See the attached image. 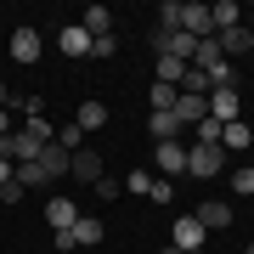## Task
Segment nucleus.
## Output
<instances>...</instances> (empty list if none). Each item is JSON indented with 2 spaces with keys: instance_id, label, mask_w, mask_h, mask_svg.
<instances>
[{
  "instance_id": "1",
  "label": "nucleus",
  "mask_w": 254,
  "mask_h": 254,
  "mask_svg": "<svg viewBox=\"0 0 254 254\" xmlns=\"http://www.w3.org/2000/svg\"><path fill=\"white\" fill-rule=\"evenodd\" d=\"M153 51L158 57H175V63H192V57H198V40L181 34V28H153Z\"/></svg>"
},
{
  "instance_id": "2",
  "label": "nucleus",
  "mask_w": 254,
  "mask_h": 254,
  "mask_svg": "<svg viewBox=\"0 0 254 254\" xmlns=\"http://www.w3.org/2000/svg\"><path fill=\"white\" fill-rule=\"evenodd\" d=\"M102 237H108V226H102L96 215H79L73 232H57V249H96Z\"/></svg>"
},
{
  "instance_id": "3",
  "label": "nucleus",
  "mask_w": 254,
  "mask_h": 254,
  "mask_svg": "<svg viewBox=\"0 0 254 254\" xmlns=\"http://www.w3.org/2000/svg\"><path fill=\"white\" fill-rule=\"evenodd\" d=\"M220 170H226V153L220 147H187V175L192 181H215Z\"/></svg>"
},
{
  "instance_id": "4",
  "label": "nucleus",
  "mask_w": 254,
  "mask_h": 254,
  "mask_svg": "<svg viewBox=\"0 0 254 254\" xmlns=\"http://www.w3.org/2000/svg\"><path fill=\"white\" fill-rule=\"evenodd\" d=\"M51 141H40V136H28V130H11V136H0V158H11V164H28V158H40Z\"/></svg>"
},
{
  "instance_id": "5",
  "label": "nucleus",
  "mask_w": 254,
  "mask_h": 254,
  "mask_svg": "<svg viewBox=\"0 0 254 254\" xmlns=\"http://www.w3.org/2000/svg\"><path fill=\"white\" fill-rule=\"evenodd\" d=\"M153 170L164 175V181L187 175V147H181V141H153Z\"/></svg>"
},
{
  "instance_id": "6",
  "label": "nucleus",
  "mask_w": 254,
  "mask_h": 254,
  "mask_svg": "<svg viewBox=\"0 0 254 254\" xmlns=\"http://www.w3.org/2000/svg\"><path fill=\"white\" fill-rule=\"evenodd\" d=\"M40 57H46V40H40V28H11V63L34 68Z\"/></svg>"
},
{
  "instance_id": "7",
  "label": "nucleus",
  "mask_w": 254,
  "mask_h": 254,
  "mask_svg": "<svg viewBox=\"0 0 254 254\" xmlns=\"http://www.w3.org/2000/svg\"><path fill=\"white\" fill-rule=\"evenodd\" d=\"M209 119H215V125H237V119H243V91H226V85L209 91Z\"/></svg>"
},
{
  "instance_id": "8",
  "label": "nucleus",
  "mask_w": 254,
  "mask_h": 254,
  "mask_svg": "<svg viewBox=\"0 0 254 254\" xmlns=\"http://www.w3.org/2000/svg\"><path fill=\"white\" fill-rule=\"evenodd\" d=\"M181 34H192V40H209V34H215V17H209L203 0H181Z\"/></svg>"
},
{
  "instance_id": "9",
  "label": "nucleus",
  "mask_w": 254,
  "mask_h": 254,
  "mask_svg": "<svg viewBox=\"0 0 254 254\" xmlns=\"http://www.w3.org/2000/svg\"><path fill=\"white\" fill-rule=\"evenodd\" d=\"M192 220H198L203 232H226V226H232V203H226V198H203L198 209H192Z\"/></svg>"
},
{
  "instance_id": "10",
  "label": "nucleus",
  "mask_w": 254,
  "mask_h": 254,
  "mask_svg": "<svg viewBox=\"0 0 254 254\" xmlns=\"http://www.w3.org/2000/svg\"><path fill=\"white\" fill-rule=\"evenodd\" d=\"M254 153V125L249 119H237V125H220V153Z\"/></svg>"
},
{
  "instance_id": "11",
  "label": "nucleus",
  "mask_w": 254,
  "mask_h": 254,
  "mask_svg": "<svg viewBox=\"0 0 254 254\" xmlns=\"http://www.w3.org/2000/svg\"><path fill=\"white\" fill-rule=\"evenodd\" d=\"M68 175H79L85 187H96L102 175H108V164H102V153H85V147H79V153H73V164H68Z\"/></svg>"
},
{
  "instance_id": "12",
  "label": "nucleus",
  "mask_w": 254,
  "mask_h": 254,
  "mask_svg": "<svg viewBox=\"0 0 254 254\" xmlns=\"http://www.w3.org/2000/svg\"><path fill=\"white\" fill-rule=\"evenodd\" d=\"M46 220H51V232H73L79 203H73V198H46Z\"/></svg>"
},
{
  "instance_id": "13",
  "label": "nucleus",
  "mask_w": 254,
  "mask_h": 254,
  "mask_svg": "<svg viewBox=\"0 0 254 254\" xmlns=\"http://www.w3.org/2000/svg\"><path fill=\"white\" fill-rule=\"evenodd\" d=\"M170 237H175V249H181V254H192V249H203V237H209V232H203V226H198L192 215H181V220H175V232H170Z\"/></svg>"
},
{
  "instance_id": "14",
  "label": "nucleus",
  "mask_w": 254,
  "mask_h": 254,
  "mask_svg": "<svg viewBox=\"0 0 254 254\" xmlns=\"http://www.w3.org/2000/svg\"><path fill=\"white\" fill-rule=\"evenodd\" d=\"M57 51H63V57H91V34H85L79 23H68L63 34H57Z\"/></svg>"
},
{
  "instance_id": "15",
  "label": "nucleus",
  "mask_w": 254,
  "mask_h": 254,
  "mask_svg": "<svg viewBox=\"0 0 254 254\" xmlns=\"http://www.w3.org/2000/svg\"><path fill=\"white\" fill-rule=\"evenodd\" d=\"M34 164L46 170V181H63V175H68V164H73V153H63V147L51 141V147H46V153H40Z\"/></svg>"
},
{
  "instance_id": "16",
  "label": "nucleus",
  "mask_w": 254,
  "mask_h": 254,
  "mask_svg": "<svg viewBox=\"0 0 254 254\" xmlns=\"http://www.w3.org/2000/svg\"><path fill=\"white\" fill-rule=\"evenodd\" d=\"M220 51H226V57H243V51H254V34H249V28L243 23H237V28H220Z\"/></svg>"
},
{
  "instance_id": "17",
  "label": "nucleus",
  "mask_w": 254,
  "mask_h": 254,
  "mask_svg": "<svg viewBox=\"0 0 254 254\" xmlns=\"http://www.w3.org/2000/svg\"><path fill=\"white\" fill-rule=\"evenodd\" d=\"M79 28L91 40H102V34H113V11L108 6H85V17H79Z\"/></svg>"
},
{
  "instance_id": "18",
  "label": "nucleus",
  "mask_w": 254,
  "mask_h": 254,
  "mask_svg": "<svg viewBox=\"0 0 254 254\" xmlns=\"http://www.w3.org/2000/svg\"><path fill=\"white\" fill-rule=\"evenodd\" d=\"M147 130H153V141H181V119L175 113H147Z\"/></svg>"
},
{
  "instance_id": "19",
  "label": "nucleus",
  "mask_w": 254,
  "mask_h": 254,
  "mask_svg": "<svg viewBox=\"0 0 254 254\" xmlns=\"http://www.w3.org/2000/svg\"><path fill=\"white\" fill-rule=\"evenodd\" d=\"M73 125H79V130H102V125H108V102H79V113H73Z\"/></svg>"
},
{
  "instance_id": "20",
  "label": "nucleus",
  "mask_w": 254,
  "mask_h": 254,
  "mask_svg": "<svg viewBox=\"0 0 254 254\" xmlns=\"http://www.w3.org/2000/svg\"><path fill=\"white\" fill-rule=\"evenodd\" d=\"M209 17H215V34H220V28H237V23H243V6H237V0H215Z\"/></svg>"
},
{
  "instance_id": "21",
  "label": "nucleus",
  "mask_w": 254,
  "mask_h": 254,
  "mask_svg": "<svg viewBox=\"0 0 254 254\" xmlns=\"http://www.w3.org/2000/svg\"><path fill=\"white\" fill-rule=\"evenodd\" d=\"M147 102H153V113H175V102H181V91H175V85H147Z\"/></svg>"
},
{
  "instance_id": "22",
  "label": "nucleus",
  "mask_w": 254,
  "mask_h": 254,
  "mask_svg": "<svg viewBox=\"0 0 254 254\" xmlns=\"http://www.w3.org/2000/svg\"><path fill=\"white\" fill-rule=\"evenodd\" d=\"M192 63H175V57H158V73H153V79L158 85H175V91H181V73H187Z\"/></svg>"
},
{
  "instance_id": "23",
  "label": "nucleus",
  "mask_w": 254,
  "mask_h": 254,
  "mask_svg": "<svg viewBox=\"0 0 254 254\" xmlns=\"http://www.w3.org/2000/svg\"><path fill=\"white\" fill-rule=\"evenodd\" d=\"M57 147H63V153H79V147H85V130L79 125H63V130H57Z\"/></svg>"
},
{
  "instance_id": "24",
  "label": "nucleus",
  "mask_w": 254,
  "mask_h": 254,
  "mask_svg": "<svg viewBox=\"0 0 254 254\" xmlns=\"http://www.w3.org/2000/svg\"><path fill=\"white\" fill-rule=\"evenodd\" d=\"M153 181H158V175H147V170H130V175H125V192L147 198V192H153Z\"/></svg>"
},
{
  "instance_id": "25",
  "label": "nucleus",
  "mask_w": 254,
  "mask_h": 254,
  "mask_svg": "<svg viewBox=\"0 0 254 254\" xmlns=\"http://www.w3.org/2000/svg\"><path fill=\"white\" fill-rule=\"evenodd\" d=\"M158 28H181V0H164L158 6Z\"/></svg>"
},
{
  "instance_id": "26",
  "label": "nucleus",
  "mask_w": 254,
  "mask_h": 254,
  "mask_svg": "<svg viewBox=\"0 0 254 254\" xmlns=\"http://www.w3.org/2000/svg\"><path fill=\"white\" fill-rule=\"evenodd\" d=\"M17 181H23V187H46V170L28 158V164H17Z\"/></svg>"
},
{
  "instance_id": "27",
  "label": "nucleus",
  "mask_w": 254,
  "mask_h": 254,
  "mask_svg": "<svg viewBox=\"0 0 254 254\" xmlns=\"http://www.w3.org/2000/svg\"><path fill=\"white\" fill-rule=\"evenodd\" d=\"M232 192H237V198H249V192H254V170H249V164L232 175Z\"/></svg>"
},
{
  "instance_id": "28",
  "label": "nucleus",
  "mask_w": 254,
  "mask_h": 254,
  "mask_svg": "<svg viewBox=\"0 0 254 254\" xmlns=\"http://www.w3.org/2000/svg\"><path fill=\"white\" fill-rule=\"evenodd\" d=\"M147 198H153V203H170V198H175V181H164V175H158V181H153V192H147Z\"/></svg>"
},
{
  "instance_id": "29",
  "label": "nucleus",
  "mask_w": 254,
  "mask_h": 254,
  "mask_svg": "<svg viewBox=\"0 0 254 254\" xmlns=\"http://www.w3.org/2000/svg\"><path fill=\"white\" fill-rule=\"evenodd\" d=\"M119 192H125V181H113V175H102V181H96V198H119Z\"/></svg>"
},
{
  "instance_id": "30",
  "label": "nucleus",
  "mask_w": 254,
  "mask_h": 254,
  "mask_svg": "<svg viewBox=\"0 0 254 254\" xmlns=\"http://www.w3.org/2000/svg\"><path fill=\"white\" fill-rule=\"evenodd\" d=\"M23 192H28L23 181H6V187H0V203H23Z\"/></svg>"
},
{
  "instance_id": "31",
  "label": "nucleus",
  "mask_w": 254,
  "mask_h": 254,
  "mask_svg": "<svg viewBox=\"0 0 254 254\" xmlns=\"http://www.w3.org/2000/svg\"><path fill=\"white\" fill-rule=\"evenodd\" d=\"M113 51H119V40H113V34H102V40H91V57H113Z\"/></svg>"
},
{
  "instance_id": "32",
  "label": "nucleus",
  "mask_w": 254,
  "mask_h": 254,
  "mask_svg": "<svg viewBox=\"0 0 254 254\" xmlns=\"http://www.w3.org/2000/svg\"><path fill=\"white\" fill-rule=\"evenodd\" d=\"M6 181H17V164H11V158H0V187H6Z\"/></svg>"
},
{
  "instance_id": "33",
  "label": "nucleus",
  "mask_w": 254,
  "mask_h": 254,
  "mask_svg": "<svg viewBox=\"0 0 254 254\" xmlns=\"http://www.w3.org/2000/svg\"><path fill=\"white\" fill-rule=\"evenodd\" d=\"M0 136H11V108H0Z\"/></svg>"
},
{
  "instance_id": "34",
  "label": "nucleus",
  "mask_w": 254,
  "mask_h": 254,
  "mask_svg": "<svg viewBox=\"0 0 254 254\" xmlns=\"http://www.w3.org/2000/svg\"><path fill=\"white\" fill-rule=\"evenodd\" d=\"M0 108H11V91H6V85H0Z\"/></svg>"
},
{
  "instance_id": "35",
  "label": "nucleus",
  "mask_w": 254,
  "mask_h": 254,
  "mask_svg": "<svg viewBox=\"0 0 254 254\" xmlns=\"http://www.w3.org/2000/svg\"><path fill=\"white\" fill-rule=\"evenodd\" d=\"M243 28H249V34H254V11H243Z\"/></svg>"
},
{
  "instance_id": "36",
  "label": "nucleus",
  "mask_w": 254,
  "mask_h": 254,
  "mask_svg": "<svg viewBox=\"0 0 254 254\" xmlns=\"http://www.w3.org/2000/svg\"><path fill=\"white\" fill-rule=\"evenodd\" d=\"M158 254H181V249H175V243H170V249H158Z\"/></svg>"
},
{
  "instance_id": "37",
  "label": "nucleus",
  "mask_w": 254,
  "mask_h": 254,
  "mask_svg": "<svg viewBox=\"0 0 254 254\" xmlns=\"http://www.w3.org/2000/svg\"><path fill=\"white\" fill-rule=\"evenodd\" d=\"M243 254H254V243H249V249H243Z\"/></svg>"
},
{
  "instance_id": "38",
  "label": "nucleus",
  "mask_w": 254,
  "mask_h": 254,
  "mask_svg": "<svg viewBox=\"0 0 254 254\" xmlns=\"http://www.w3.org/2000/svg\"><path fill=\"white\" fill-rule=\"evenodd\" d=\"M192 254H203V249H192Z\"/></svg>"
},
{
  "instance_id": "39",
  "label": "nucleus",
  "mask_w": 254,
  "mask_h": 254,
  "mask_svg": "<svg viewBox=\"0 0 254 254\" xmlns=\"http://www.w3.org/2000/svg\"><path fill=\"white\" fill-rule=\"evenodd\" d=\"M249 170H254V158H249Z\"/></svg>"
}]
</instances>
